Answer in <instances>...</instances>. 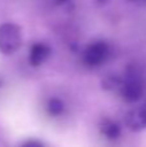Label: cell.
<instances>
[{
    "mask_svg": "<svg viewBox=\"0 0 146 147\" xmlns=\"http://www.w3.org/2000/svg\"><path fill=\"white\" fill-rule=\"evenodd\" d=\"M140 114H141V117H142V121H144V124L146 125V103L144 106L140 109Z\"/></svg>",
    "mask_w": 146,
    "mask_h": 147,
    "instance_id": "7",
    "label": "cell"
},
{
    "mask_svg": "<svg viewBox=\"0 0 146 147\" xmlns=\"http://www.w3.org/2000/svg\"><path fill=\"white\" fill-rule=\"evenodd\" d=\"M101 130H102L103 134L109 138H116L120 134V128L118 127V124H115V123H113V121H109V120H106L102 124Z\"/></svg>",
    "mask_w": 146,
    "mask_h": 147,
    "instance_id": "5",
    "label": "cell"
},
{
    "mask_svg": "<svg viewBox=\"0 0 146 147\" xmlns=\"http://www.w3.org/2000/svg\"><path fill=\"white\" fill-rule=\"evenodd\" d=\"M144 85L136 74H131L122 85V96L127 102H136L142 97Z\"/></svg>",
    "mask_w": 146,
    "mask_h": 147,
    "instance_id": "3",
    "label": "cell"
},
{
    "mask_svg": "<svg viewBox=\"0 0 146 147\" xmlns=\"http://www.w3.org/2000/svg\"><path fill=\"white\" fill-rule=\"evenodd\" d=\"M22 44V31L16 23L0 25V52L5 56L13 54L20 49Z\"/></svg>",
    "mask_w": 146,
    "mask_h": 147,
    "instance_id": "1",
    "label": "cell"
},
{
    "mask_svg": "<svg viewBox=\"0 0 146 147\" xmlns=\"http://www.w3.org/2000/svg\"><path fill=\"white\" fill-rule=\"evenodd\" d=\"M64 102L62 101H59V99H57V98H53V99H51L49 101V103H48V111L51 112L52 115H59V114H62V111H64Z\"/></svg>",
    "mask_w": 146,
    "mask_h": 147,
    "instance_id": "6",
    "label": "cell"
},
{
    "mask_svg": "<svg viewBox=\"0 0 146 147\" xmlns=\"http://www.w3.org/2000/svg\"><path fill=\"white\" fill-rule=\"evenodd\" d=\"M129 1H136V0H129Z\"/></svg>",
    "mask_w": 146,
    "mask_h": 147,
    "instance_id": "9",
    "label": "cell"
},
{
    "mask_svg": "<svg viewBox=\"0 0 146 147\" xmlns=\"http://www.w3.org/2000/svg\"><path fill=\"white\" fill-rule=\"evenodd\" d=\"M56 1L58 3V4H64V3H67L69 0H56Z\"/></svg>",
    "mask_w": 146,
    "mask_h": 147,
    "instance_id": "8",
    "label": "cell"
},
{
    "mask_svg": "<svg viewBox=\"0 0 146 147\" xmlns=\"http://www.w3.org/2000/svg\"><path fill=\"white\" fill-rule=\"evenodd\" d=\"M49 54H51V48L47 44H43V43L34 44L30 49V56H28L30 65L34 67L40 66L49 57Z\"/></svg>",
    "mask_w": 146,
    "mask_h": 147,
    "instance_id": "4",
    "label": "cell"
},
{
    "mask_svg": "<svg viewBox=\"0 0 146 147\" xmlns=\"http://www.w3.org/2000/svg\"><path fill=\"white\" fill-rule=\"evenodd\" d=\"M109 56V47L103 41H95L85 48L83 62L89 67H97L106 61Z\"/></svg>",
    "mask_w": 146,
    "mask_h": 147,
    "instance_id": "2",
    "label": "cell"
}]
</instances>
